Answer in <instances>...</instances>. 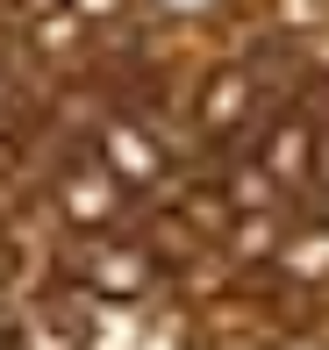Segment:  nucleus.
<instances>
[{
	"label": "nucleus",
	"mask_w": 329,
	"mask_h": 350,
	"mask_svg": "<svg viewBox=\"0 0 329 350\" xmlns=\"http://www.w3.org/2000/svg\"><path fill=\"white\" fill-rule=\"evenodd\" d=\"M308 172V136L301 129H279V143H272V179H301Z\"/></svg>",
	"instance_id": "3"
},
{
	"label": "nucleus",
	"mask_w": 329,
	"mask_h": 350,
	"mask_svg": "<svg viewBox=\"0 0 329 350\" xmlns=\"http://www.w3.org/2000/svg\"><path fill=\"white\" fill-rule=\"evenodd\" d=\"M237 115H244V79H215V93H208V122H215V129H229Z\"/></svg>",
	"instance_id": "4"
},
{
	"label": "nucleus",
	"mask_w": 329,
	"mask_h": 350,
	"mask_svg": "<svg viewBox=\"0 0 329 350\" xmlns=\"http://www.w3.org/2000/svg\"><path fill=\"white\" fill-rule=\"evenodd\" d=\"M322 179H329V136H322Z\"/></svg>",
	"instance_id": "5"
},
{
	"label": "nucleus",
	"mask_w": 329,
	"mask_h": 350,
	"mask_svg": "<svg viewBox=\"0 0 329 350\" xmlns=\"http://www.w3.org/2000/svg\"><path fill=\"white\" fill-rule=\"evenodd\" d=\"M93 286H101V293H136V286H144V258H136V250H101V258H93Z\"/></svg>",
	"instance_id": "2"
},
{
	"label": "nucleus",
	"mask_w": 329,
	"mask_h": 350,
	"mask_svg": "<svg viewBox=\"0 0 329 350\" xmlns=\"http://www.w3.org/2000/svg\"><path fill=\"white\" fill-rule=\"evenodd\" d=\"M107 157H115V165H107L115 179H150V172H158V150L136 129H107Z\"/></svg>",
	"instance_id": "1"
}]
</instances>
